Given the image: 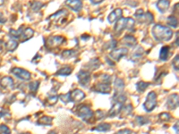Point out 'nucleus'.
Here are the masks:
<instances>
[{"label":"nucleus","instance_id":"aec40b11","mask_svg":"<svg viewBox=\"0 0 179 134\" xmlns=\"http://www.w3.org/2000/svg\"><path fill=\"white\" fill-rule=\"evenodd\" d=\"M169 50H170V47L168 46H162L160 49V59L162 61H166L167 59L169 57Z\"/></svg>","mask_w":179,"mask_h":134},{"label":"nucleus","instance_id":"f3484780","mask_svg":"<svg viewBox=\"0 0 179 134\" xmlns=\"http://www.w3.org/2000/svg\"><path fill=\"white\" fill-rule=\"evenodd\" d=\"M95 90L97 92H100V93H103V94H108L110 92V87H109V84H106V83H103V82H100L98 83L95 87H94Z\"/></svg>","mask_w":179,"mask_h":134},{"label":"nucleus","instance_id":"79ce46f5","mask_svg":"<svg viewBox=\"0 0 179 134\" xmlns=\"http://www.w3.org/2000/svg\"><path fill=\"white\" fill-rule=\"evenodd\" d=\"M48 134H57V132H54V131H51V132H48Z\"/></svg>","mask_w":179,"mask_h":134},{"label":"nucleus","instance_id":"423d86ee","mask_svg":"<svg viewBox=\"0 0 179 134\" xmlns=\"http://www.w3.org/2000/svg\"><path fill=\"white\" fill-rule=\"evenodd\" d=\"M77 115L80 118H82L83 121L88 122L90 118H92L93 112L88 105H82L79 108Z\"/></svg>","mask_w":179,"mask_h":134},{"label":"nucleus","instance_id":"9b49d317","mask_svg":"<svg viewBox=\"0 0 179 134\" xmlns=\"http://www.w3.org/2000/svg\"><path fill=\"white\" fill-rule=\"evenodd\" d=\"M70 95H71L72 102H80V101H82L85 98L84 92H82L80 89L73 90L72 92H70Z\"/></svg>","mask_w":179,"mask_h":134},{"label":"nucleus","instance_id":"2eb2a0df","mask_svg":"<svg viewBox=\"0 0 179 134\" xmlns=\"http://www.w3.org/2000/svg\"><path fill=\"white\" fill-rule=\"evenodd\" d=\"M122 15H123V12H122L121 9H116V10H114L110 15H108V17H107L108 22L109 23L115 22L116 21H118L119 18L122 17Z\"/></svg>","mask_w":179,"mask_h":134},{"label":"nucleus","instance_id":"dca6fc26","mask_svg":"<svg viewBox=\"0 0 179 134\" xmlns=\"http://www.w3.org/2000/svg\"><path fill=\"white\" fill-rule=\"evenodd\" d=\"M64 41H65V38H64V37L56 36V37L50 38V39L47 40V44H48V46L54 47V46H60Z\"/></svg>","mask_w":179,"mask_h":134},{"label":"nucleus","instance_id":"bb28decb","mask_svg":"<svg viewBox=\"0 0 179 134\" xmlns=\"http://www.w3.org/2000/svg\"><path fill=\"white\" fill-rule=\"evenodd\" d=\"M100 65V62L99 61V59H92L90 60L89 62V64H88V66H89L88 68L90 69V70H95Z\"/></svg>","mask_w":179,"mask_h":134},{"label":"nucleus","instance_id":"72a5a7b5","mask_svg":"<svg viewBox=\"0 0 179 134\" xmlns=\"http://www.w3.org/2000/svg\"><path fill=\"white\" fill-rule=\"evenodd\" d=\"M39 86H40V82L39 81H32L30 82V85H29V88H30V91L31 92H36L38 89H39Z\"/></svg>","mask_w":179,"mask_h":134},{"label":"nucleus","instance_id":"a19ab883","mask_svg":"<svg viewBox=\"0 0 179 134\" xmlns=\"http://www.w3.org/2000/svg\"><path fill=\"white\" fill-rule=\"evenodd\" d=\"M175 130L177 131V133H178V123H177V125H175Z\"/></svg>","mask_w":179,"mask_h":134},{"label":"nucleus","instance_id":"7ed1b4c3","mask_svg":"<svg viewBox=\"0 0 179 134\" xmlns=\"http://www.w3.org/2000/svg\"><path fill=\"white\" fill-rule=\"evenodd\" d=\"M68 15H69V14H68V12L66 10L62 9V10H59L58 12H57L56 14L51 15L48 20L49 21H52L53 23H56L58 25H60V24H63L66 21Z\"/></svg>","mask_w":179,"mask_h":134},{"label":"nucleus","instance_id":"b1692460","mask_svg":"<svg viewBox=\"0 0 179 134\" xmlns=\"http://www.w3.org/2000/svg\"><path fill=\"white\" fill-rule=\"evenodd\" d=\"M17 46H18V43H17V41L15 40H10L6 44H5V47H6V49L9 51V52H13L14 50L16 49V47H17Z\"/></svg>","mask_w":179,"mask_h":134},{"label":"nucleus","instance_id":"4c0bfd02","mask_svg":"<svg viewBox=\"0 0 179 134\" xmlns=\"http://www.w3.org/2000/svg\"><path fill=\"white\" fill-rule=\"evenodd\" d=\"M173 64H174V66H175V69L178 70V55H177V57L174 58Z\"/></svg>","mask_w":179,"mask_h":134},{"label":"nucleus","instance_id":"4468645a","mask_svg":"<svg viewBox=\"0 0 179 134\" xmlns=\"http://www.w3.org/2000/svg\"><path fill=\"white\" fill-rule=\"evenodd\" d=\"M169 5H170V1L169 0H159L158 3H157V8L162 14H164L168 10Z\"/></svg>","mask_w":179,"mask_h":134},{"label":"nucleus","instance_id":"0eeeda50","mask_svg":"<svg viewBox=\"0 0 179 134\" xmlns=\"http://www.w3.org/2000/svg\"><path fill=\"white\" fill-rule=\"evenodd\" d=\"M11 73L15 75V76H16L17 78H19V79H21V80H23V81H28V80H30V76H31L28 71H26V70H24V69H23V68H19V67H15V68H13V69L11 70Z\"/></svg>","mask_w":179,"mask_h":134},{"label":"nucleus","instance_id":"ddd939ff","mask_svg":"<svg viewBox=\"0 0 179 134\" xmlns=\"http://www.w3.org/2000/svg\"><path fill=\"white\" fill-rule=\"evenodd\" d=\"M0 84L1 86L4 88V89H14V85H15V82H14V80L11 78V77H4L1 81H0Z\"/></svg>","mask_w":179,"mask_h":134},{"label":"nucleus","instance_id":"7c9ffc66","mask_svg":"<svg viewBox=\"0 0 179 134\" xmlns=\"http://www.w3.org/2000/svg\"><path fill=\"white\" fill-rule=\"evenodd\" d=\"M75 53H76V52H75V50H65V51L62 53V57L65 58V59L73 57L74 56H75Z\"/></svg>","mask_w":179,"mask_h":134},{"label":"nucleus","instance_id":"e433bc0d","mask_svg":"<svg viewBox=\"0 0 179 134\" xmlns=\"http://www.w3.org/2000/svg\"><path fill=\"white\" fill-rule=\"evenodd\" d=\"M131 133H132L131 130H129V129H125V130H121V131H119V132H116L115 134H131Z\"/></svg>","mask_w":179,"mask_h":134},{"label":"nucleus","instance_id":"412c9836","mask_svg":"<svg viewBox=\"0 0 179 134\" xmlns=\"http://www.w3.org/2000/svg\"><path fill=\"white\" fill-rule=\"evenodd\" d=\"M123 44L126 45L128 46H134L136 44V40L134 39L133 36L131 35H126L124 39H123Z\"/></svg>","mask_w":179,"mask_h":134},{"label":"nucleus","instance_id":"5701e85b","mask_svg":"<svg viewBox=\"0 0 179 134\" xmlns=\"http://www.w3.org/2000/svg\"><path fill=\"white\" fill-rule=\"evenodd\" d=\"M110 129H111L110 124H108V123H101V124H100L99 126L93 128L92 131H98V132H108Z\"/></svg>","mask_w":179,"mask_h":134},{"label":"nucleus","instance_id":"c756f323","mask_svg":"<svg viewBox=\"0 0 179 134\" xmlns=\"http://www.w3.org/2000/svg\"><path fill=\"white\" fill-rule=\"evenodd\" d=\"M60 100L64 103H68V102H72V98H71V95H70V92L66 93V94H63V95H60L59 96Z\"/></svg>","mask_w":179,"mask_h":134},{"label":"nucleus","instance_id":"c85d7f7f","mask_svg":"<svg viewBox=\"0 0 179 134\" xmlns=\"http://www.w3.org/2000/svg\"><path fill=\"white\" fill-rule=\"evenodd\" d=\"M149 85V83H147V82L140 81V82H138V83L136 84V89H137V90H138L139 92H143L145 89L148 88Z\"/></svg>","mask_w":179,"mask_h":134},{"label":"nucleus","instance_id":"20e7f679","mask_svg":"<svg viewBox=\"0 0 179 134\" xmlns=\"http://www.w3.org/2000/svg\"><path fill=\"white\" fill-rule=\"evenodd\" d=\"M134 17L142 23H147V24H149L153 22V15L150 13V12H147V13H144L142 9L140 10H137L136 13L134 14Z\"/></svg>","mask_w":179,"mask_h":134},{"label":"nucleus","instance_id":"f704fd0d","mask_svg":"<svg viewBox=\"0 0 179 134\" xmlns=\"http://www.w3.org/2000/svg\"><path fill=\"white\" fill-rule=\"evenodd\" d=\"M0 134H11V131L6 125L1 124L0 125Z\"/></svg>","mask_w":179,"mask_h":134},{"label":"nucleus","instance_id":"6ab92c4d","mask_svg":"<svg viewBox=\"0 0 179 134\" xmlns=\"http://www.w3.org/2000/svg\"><path fill=\"white\" fill-rule=\"evenodd\" d=\"M33 34H34V30H32V29H30V28H26L23 31H22V34H21L20 39H22L23 41L28 40H30V38L33 36Z\"/></svg>","mask_w":179,"mask_h":134},{"label":"nucleus","instance_id":"f257e3e1","mask_svg":"<svg viewBox=\"0 0 179 134\" xmlns=\"http://www.w3.org/2000/svg\"><path fill=\"white\" fill-rule=\"evenodd\" d=\"M152 35L154 39L158 41H168L173 36V31L168 27H166L161 24H155L152 29Z\"/></svg>","mask_w":179,"mask_h":134},{"label":"nucleus","instance_id":"ea45409f","mask_svg":"<svg viewBox=\"0 0 179 134\" xmlns=\"http://www.w3.org/2000/svg\"><path fill=\"white\" fill-rule=\"evenodd\" d=\"M90 3H92L93 5H99V4H100L103 0H90Z\"/></svg>","mask_w":179,"mask_h":134},{"label":"nucleus","instance_id":"37998d69","mask_svg":"<svg viewBox=\"0 0 179 134\" xmlns=\"http://www.w3.org/2000/svg\"><path fill=\"white\" fill-rule=\"evenodd\" d=\"M4 2H5V0H0V5H2L4 4Z\"/></svg>","mask_w":179,"mask_h":134},{"label":"nucleus","instance_id":"cd10ccee","mask_svg":"<svg viewBox=\"0 0 179 134\" xmlns=\"http://www.w3.org/2000/svg\"><path fill=\"white\" fill-rule=\"evenodd\" d=\"M51 122H52V118L49 116H43L38 122V123H40V125H51Z\"/></svg>","mask_w":179,"mask_h":134},{"label":"nucleus","instance_id":"1a4fd4ad","mask_svg":"<svg viewBox=\"0 0 179 134\" xmlns=\"http://www.w3.org/2000/svg\"><path fill=\"white\" fill-rule=\"evenodd\" d=\"M128 53V49L127 48H118V49H116V50H113L110 54H109V57L115 61H118L120 60L123 57H125L126 54Z\"/></svg>","mask_w":179,"mask_h":134},{"label":"nucleus","instance_id":"39448f33","mask_svg":"<svg viewBox=\"0 0 179 134\" xmlns=\"http://www.w3.org/2000/svg\"><path fill=\"white\" fill-rule=\"evenodd\" d=\"M157 105V95L154 91L149 92L146 101L143 104V107L147 112H151Z\"/></svg>","mask_w":179,"mask_h":134},{"label":"nucleus","instance_id":"f03ea898","mask_svg":"<svg viewBox=\"0 0 179 134\" xmlns=\"http://www.w3.org/2000/svg\"><path fill=\"white\" fill-rule=\"evenodd\" d=\"M134 23H135V22H134L133 18H123V17H121L117 21V23H116V26H115V31L120 33V32H122V30H124L125 29L132 30L134 28Z\"/></svg>","mask_w":179,"mask_h":134},{"label":"nucleus","instance_id":"4be33fe9","mask_svg":"<svg viewBox=\"0 0 179 134\" xmlns=\"http://www.w3.org/2000/svg\"><path fill=\"white\" fill-rule=\"evenodd\" d=\"M115 89H116V92L117 93H121L123 90H124V88H125V83L123 81V80H121L119 78H117L116 81H115Z\"/></svg>","mask_w":179,"mask_h":134},{"label":"nucleus","instance_id":"393cba45","mask_svg":"<svg viewBox=\"0 0 179 134\" xmlns=\"http://www.w3.org/2000/svg\"><path fill=\"white\" fill-rule=\"evenodd\" d=\"M73 69L69 66H65L63 68H61L60 70L58 71L57 75H62V76H66V75H70V74L72 73Z\"/></svg>","mask_w":179,"mask_h":134},{"label":"nucleus","instance_id":"f8f14e48","mask_svg":"<svg viewBox=\"0 0 179 134\" xmlns=\"http://www.w3.org/2000/svg\"><path fill=\"white\" fill-rule=\"evenodd\" d=\"M178 106V95L173 94L167 98V108L170 110H175Z\"/></svg>","mask_w":179,"mask_h":134},{"label":"nucleus","instance_id":"2f4dec72","mask_svg":"<svg viewBox=\"0 0 179 134\" xmlns=\"http://www.w3.org/2000/svg\"><path fill=\"white\" fill-rule=\"evenodd\" d=\"M42 6H43V4L40 3V2H33V3L31 4V9H32V11H34V12L40 11V10L42 8Z\"/></svg>","mask_w":179,"mask_h":134},{"label":"nucleus","instance_id":"a211bd4d","mask_svg":"<svg viewBox=\"0 0 179 134\" xmlns=\"http://www.w3.org/2000/svg\"><path fill=\"white\" fill-rule=\"evenodd\" d=\"M122 105H123V103H120V102H115V104L113 105V107L110 109L109 111V116L110 117H114V116H117L121 111V108H122Z\"/></svg>","mask_w":179,"mask_h":134},{"label":"nucleus","instance_id":"473e14b6","mask_svg":"<svg viewBox=\"0 0 179 134\" xmlns=\"http://www.w3.org/2000/svg\"><path fill=\"white\" fill-rule=\"evenodd\" d=\"M136 122L139 125H144V124H147L148 122H149V120L146 117H143V116H138L136 118Z\"/></svg>","mask_w":179,"mask_h":134},{"label":"nucleus","instance_id":"a878e982","mask_svg":"<svg viewBox=\"0 0 179 134\" xmlns=\"http://www.w3.org/2000/svg\"><path fill=\"white\" fill-rule=\"evenodd\" d=\"M167 23H168L169 26H171L173 28H177V26H178L177 25L178 24V22H177V17L176 16H173V15H171V16H169L167 18Z\"/></svg>","mask_w":179,"mask_h":134},{"label":"nucleus","instance_id":"58836bf2","mask_svg":"<svg viewBox=\"0 0 179 134\" xmlns=\"http://www.w3.org/2000/svg\"><path fill=\"white\" fill-rule=\"evenodd\" d=\"M5 21H6V19L5 18L3 13L0 12V23H4V22H5Z\"/></svg>","mask_w":179,"mask_h":134},{"label":"nucleus","instance_id":"9d476101","mask_svg":"<svg viewBox=\"0 0 179 134\" xmlns=\"http://www.w3.org/2000/svg\"><path fill=\"white\" fill-rule=\"evenodd\" d=\"M66 5L75 12H79L82 7V3L81 0H66Z\"/></svg>","mask_w":179,"mask_h":134},{"label":"nucleus","instance_id":"6e6552de","mask_svg":"<svg viewBox=\"0 0 179 134\" xmlns=\"http://www.w3.org/2000/svg\"><path fill=\"white\" fill-rule=\"evenodd\" d=\"M77 78H78V81L80 82L81 85L82 86H87L88 83L90 82V74L88 71H84V70H82L78 73L77 74Z\"/></svg>","mask_w":179,"mask_h":134},{"label":"nucleus","instance_id":"c9c22d12","mask_svg":"<svg viewBox=\"0 0 179 134\" xmlns=\"http://www.w3.org/2000/svg\"><path fill=\"white\" fill-rule=\"evenodd\" d=\"M170 118H171V115L168 113H162L160 115V119L162 122H167L170 120Z\"/></svg>","mask_w":179,"mask_h":134}]
</instances>
